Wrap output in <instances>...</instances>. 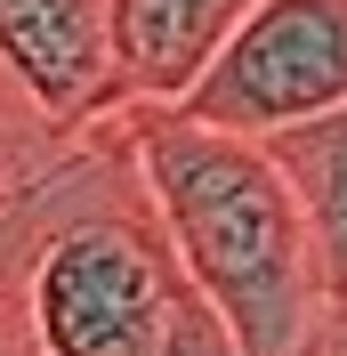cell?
Instances as JSON below:
<instances>
[{
  "instance_id": "obj_3",
  "label": "cell",
  "mask_w": 347,
  "mask_h": 356,
  "mask_svg": "<svg viewBox=\"0 0 347 356\" xmlns=\"http://www.w3.org/2000/svg\"><path fill=\"white\" fill-rule=\"evenodd\" d=\"M347 106V0H259L226 33L178 113L235 138H275Z\"/></svg>"
},
{
  "instance_id": "obj_5",
  "label": "cell",
  "mask_w": 347,
  "mask_h": 356,
  "mask_svg": "<svg viewBox=\"0 0 347 356\" xmlns=\"http://www.w3.org/2000/svg\"><path fill=\"white\" fill-rule=\"evenodd\" d=\"M266 154L291 178V195H299V211H307V235H315L323 291H331V308L347 316V106L315 113L299 130H275Z\"/></svg>"
},
{
  "instance_id": "obj_7",
  "label": "cell",
  "mask_w": 347,
  "mask_h": 356,
  "mask_svg": "<svg viewBox=\"0 0 347 356\" xmlns=\"http://www.w3.org/2000/svg\"><path fill=\"white\" fill-rule=\"evenodd\" d=\"M339 348H347V316H339Z\"/></svg>"
},
{
  "instance_id": "obj_4",
  "label": "cell",
  "mask_w": 347,
  "mask_h": 356,
  "mask_svg": "<svg viewBox=\"0 0 347 356\" xmlns=\"http://www.w3.org/2000/svg\"><path fill=\"white\" fill-rule=\"evenodd\" d=\"M251 8L259 0H105L121 97L130 106H178Z\"/></svg>"
},
{
  "instance_id": "obj_2",
  "label": "cell",
  "mask_w": 347,
  "mask_h": 356,
  "mask_svg": "<svg viewBox=\"0 0 347 356\" xmlns=\"http://www.w3.org/2000/svg\"><path fill=\"white\" fill-rule=\"evenodd\" d=\"M146 195L186 275L218 308L242 356H331L339 308L315 267V235L266 138L210 130L178 106H121Z\"/></svg>"
},
{
  "instance_id": "obj_8",
  "label": "cell",
  "mask_w": 347,
  "mask_h": 356,
  "mask_svg": "<svg viewBox=\"0 0 347 356\" xmlns=\"http://www.w3.org/2000/svg\"><path fill=\"white\" fill-rule=\"evenodd\" d=\"M331 356H347V348H331Z\"/></svg>"
},
{
  "instance_id": "obj_6",
  "label": "cell",
  "mask_w": 347,
  "mask_h": 356,
  "mask_svg": "<svg viewBox=\"0 0 347 356\" xmlns=\"http://www.w3.org/2000/svg\"><path fill=\"white\" fill-rule=\"evenodd\" d=\"M49 138H65V130H49L41 113L24 106V89L8 81V73H0V186H8V178H17L33 154H41Z\"/></svg>"
},
{
  "instance_id": "obj_1",
  "label": "cell",
  "mask_w": 347,
  "mask_h": 356,
  "mask_svg": "<svg viewBox=\"0 0 347 356\" xmlns=\"http://www.w3.org/2000/svg\"><path fill=\"white\" fill-rule=\"evenodd\" d=\"M0 356H242L146 195L130 113L0 186Z\"/></svg>"
}]
</instances>
